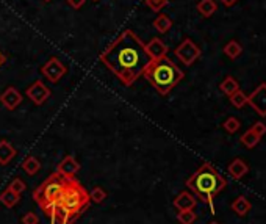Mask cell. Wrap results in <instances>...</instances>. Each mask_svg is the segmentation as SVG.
Returning a JSON list of instances; mask_svg holds the SVG:
<instances>
[{"label":"cell","instance_id":"6da1fadb","mask_svg":"<svg viewBox=\"0 0 266 224\" xmlns=\"http://www.w3.org/2000/svg\"><path fill=\"white\" fill-rule=\"evenodd\" d=\"M100 61L125 86H132L152 60L135 32L124 30L100 55Z\"/></svg>","mask_w":266,"mask_h":224},{"label":"cell","instance_id":"7a4b0ae2","mask_svg":"<svg viewBox=\"0 0 266 224\" xmlns=\"http://www.w3.org/2000/svg\"><path fill=\"white\" fill-rule=\"evenodd\" d=\"M89 193L75 177L66 179V187L60 204L55 207L52 215H58L66 224H72L82 216V213L89 207Z\"/></svg>","mask_w":266,"mask_h":224},{"label":"cell","instance_id":"3957f363","mask_svg":"<svg viewBox=\"0 0 266 224\" xmlns=\"http://www.w3.org/2000/svg\"><path fill=\"white\" fill-rule=\"evenodd\" d=\"M143 75L157 89V93L162 96L169 94L185 77L183 71L167 57L152 60L146 66Z\"/></svg>","mask_w":266,"mask_h":224},{"label":"cell","instance_id":"277c9868","mask_svg":"<svg viewBox=\"0 0 266 224\" xmlns=\"http://www.w3.org/2000/svg\"><path fill=\"white\" fill-rule=\"evenodd\" d=\"M226 185L227 180L210 163H204L186 180V188H190L200 201L207 202L210 206L213 204L216 196L226 188Z\"/></svg>","mask_w":266,"mask_h":224},{"label":"cell","instance_id":"5b68a950","mask_svg":"<svg viewBox=\"0 0 266 224\" xmlns=\"http://www.w3.org/2000/svg\"><path fill=\"white\" fill-rule=\"evenodd\" d=\"M66 187V177L60 176L55 171L49 176L43 184L38 185L33 191V201L39 206V208L43 210L44 215L50 218L55 207L60 204V199L63 196Z\"/></svg>","mask_w":266,"mask_h":224},{"label":"cell","instance_id":"8992f818","mask_svg":"<svg viewBox=\"0 0 266 224\" xmlns=\"http://www.w3.org/2000/svg\"><path fill=\"white\" fill-rule=\"evenodd\" d=\"M174 53H176V57L182 63H183V65L191 66L193 63H196V61L199 60V57H200V49H199L198 44L193 43L190 38H185L177 46V49L174 51Z\"/></svg>","mask_w":266,"mask_h":224},{"label":"cell","instance_id":"52a82bcc","mask_svg":"<svg viewBox=\"0 0 266 224\" xmlns=\"http://www.w3.org/2000/svg\"><path fill=\"white\" fill-rule=\"evenodd\" d=\"M41 72H43V75L50 83H58L63 79V77L66 75L67 69L65 66V63H63L60 58L52 57L43 68H41Z\"/></svg>","mask_w":266,"mask_h":224},{"label":"cell","instance_id":"ba28073f","mask_svg":"<svg viewBox=\"0 0 266 224\" xmlns=\"http://www.w3.org/2000/svg\"><path fill=\"white\" fill-rule=\"evenodd\" d=\"M248 103L260 116H266V83H260L252 93L248 96Z\"/></svg>","mask_w":266,"mask_h":224},{"label":"cell","instance_id":"9c48e42d","mask_svg":"<svg viewBox=\"0 0 266 224\" xmlns=\"http://www.w3.org/2000/svg\"><path fill=\"white\" fill-rule=\"evenodd\" d=\"M27 97H29L34 105H43L49 97H50V88H49L44 82L36 80L27 88Z\"/></svg>","mask_w":266,"mask_h":224},{"label":"cell","instance_id":"30bf717a","mask_svg":"<svg viewBox=\"0 0 266 224\" xmlns=\"http://www.w3.org/2000/svg\"><path fill=\"white\" fill-rule=\"evenodd\" d=\"M0 103L6 110H16L22 103V94L15 86H8L2 94H0Z\"/></svg>","mask_w":266,"mask_h":224},{"label":"cell","instance_id":"8fae6325","mask_svg":"<svg viewBox=\"0 0 266 224\" xmlns=\"http://www.w3.org/2000/svg\"><path fill=\"white\" fill-rule=\"evenodd\" d=\"M80 163L77 162V160L72 157V155H66L65 158L61 160L57 166V172L60 176L66 177V179H71V177H75V174L80 171Z\"/></svg>","mask_w":266,"mask_h":224},{"label":"cell","instance_id":"7c38bea8","mask_svg":"<svg viewBox=\"0 0 266 224\" xmlns=\"http://www.w3.org/2000/svg\"><path fill=\"white\" fill-rule=\"evenodd\" d=\"M144 49L148 55L150 57V60H158V58H163L167 55V51H169V47H167L162 39L160 38H152L148 44H144Z\"/></svg>","mask_w":266,"mask_h":224},{"label":"cell","instance_id":"4fadbf2b","mask_svg":"<svg viewBox=\"0 0 266 224\" xmlns=\"http://www.w3.org/2000/svg\"><path fill=\"white\" fill-rule=\"evenodd\" d=\"M174 207H176L179 212H182V210H194L196 204H198V201H196L194 196L190 193V191H180L176 199H174Z\"/></svg>","mask_w":266,"mask_h":224},{"label":"cell","instance_id":"5bb4252c","mask_svg":"<svg viewBox=\"0 0 266 224\" xmlns=\"http://www.w3.org/2000/svg\"><path fill=\"white\" fill-rule=\"evenodd\" d=\"M227 171L233 179H243L249 172V165L243 158H235L229 163Z\"/></svg>","mask_w":266,"mask_h":224},{"label":"cell","instance_id":"9a60e30c","mask_svg":"<svg viewBox=\"0 0 266 224\" xmlns=\"http://www.w3.org/2000/svg\"><path fill=\"white\" fill-rule=\"evenodd\" d=\"M16 157V149L10 141L2 139L0 141V165H8Z\"/></svg>","mask_w":266,"mask_h":224},{"label":"cell","instance_id":"2e32d148","mask_svg":"<svg viewBox=\"0 0 266 224\" xmlns=\"http://www.w3.org/2000/svg\"><path fill=\"white\" fill-rule=\"evenodd\" d=\"M0 202H2L6 208H13L20 202V194L16 193V191H13L11 188L6 187V190H3L2 193H0Z\"/></svg>","mask_w":266,"mask_h":224},{"label":"cell","instance_id":"e0dca14e","mask_svg":"<svg viewBox=\"0 0 266 224\" xmlns=\"http://www.w3.org/2000/svg\"><path fill=\"white\" fill-rule=\"evenodd\" d=\"M250 208H252V204L246 196H238L232 204V210L238 216H246L250 212Z\"/></svg>","mask_w":266,"mask_h":224},{"label":"cell","instance_id":"ac0fdd59","mask_svg":"<svg viewBox=\"0 0 266 224\" xmlns=\"http://www.w3.org/2000/svg\"><path fill=\"white\" fill-rule=\"evenodd\" d=\"M172 25H174L172 19L166 15H158L155 20H153V27H155V30L158 33H167L172 29Z\"/></svg>","mask_w":266,"mask_h":224},{"label":"cell","instance_id":"d6986e66","mask_svg":"<svg viewBox=\"0 0 266 224\" xmlns=\"http://www.w3.org/2000/svg\"><path fill=\"white\" fill-rule=\"evenodd\" d=\"M22 170L24 172H27L29 176H34L39 170H41V162L36 158V157H33V155H29V157H25L24 158V162H22Z\"/></svg>","mask_w":266,"mask_h":224},{"label":"cell","instance_id":"ffe728a7","mask_svg":"<svg viewBox=\"0 0 266 224\" xmlns=\"http://www.w3.org/2000/svg\"><path fill=\"white\" fill-rule=\"evenodd\" d=\"M216 10H218V5H216L215 0H200V2L198 3V11L204 17L213 16Z\"/></svg>","mask_w":266,"mask_h":224},{"label":"cell","instance_id":"44dd1931","mask_svg":"<svg viewBox=\"0 0 266 224\" xmlns=\"http://www.w3.org/2000/svg\"><path fill=\"white\" fill-rule=\"evenodd\" d=\"M219 89H221L226 96H232V94L235 93V91L240 89V83H238L236 79H233V77L227 75L226 79H224V80L221 82Z\"/></svg>","mask_w":266,"mask_h":224},{"label":"cell","instance_id":"7402d4cb","mask_svg":"<svg viewBox=\"0 0 266 224\" xmlns=\"http://www.w3.org/2000/svg\"><path fill=\"white\" fill-rule=\"evenodd\" d=\"M241 52H243V47H241V44L238 43V41H229V43L224 46V53L227 55L229 58H232V60H235V58H238L241 55Z\"/></svg>","mask_w":266,"mask_h":224},{"label":"cell","instance_id":"603a6c76","mask_svg":"<svg viewBox=\"0 0 266 224\" xmlns=\"http://www.w3.org/2000/svg\"><path fill=\"white\" fill-rule=\"evenodd\" d=\"M240 141H241V144L243 146H246L248 149H252V148H255V146L260 143V137H257L254 132H252L250 129L249 130H246L244 134L241 135V138H240Z\"/></svg>","mask_w":266,"mask_h":224},{"label":"cell","instance_id":"cb8c5ba5","mask_svg":"<svg viewBox=\"0 0 266 224\" xmlns=\"http://www.w3.org/2000/svg\"><path fill=\"white\" fill-rule=\"evenodd\" d=\"M229 99H230V103H232L235 108H243L244 105L248 103V96L244 94L241 89L235 91L232 96H229Z\"/></svg>","mask_w":266,"mask_h":224},{"label":"cell","instance_id":"d4e9b609","mask_svg":"<svg viewBox=\"0 0 266 224\" xmlns=\"http://www.w3.org/2000/svg\"><path fill=\"white\" fill-rule=\"evenodd\" d=\"M196 220H198V215L194 210H182L177 215V221L180 224H193Z\"/></svg>","mask_w":266,"mask_h":224},{"label":"cell","instance_id":"484cf974","mask_svg":"<svg viewBox=\"0 0 266 224\" xmlns=\"http://www.w3.org/2000/svg\"><path fill=\"white\" fill-rule=\"evenodd\" d=\"M222 127H224V130H226V132H229V134H235V132L240 130L241 122H240V120H238V118L230 116V118H227L226 121H224Z\"/></svg>","mask_w":266,"mask_h":224},{"label":"cell","instance_id":"4316f807","mask_svg":"<svg viewBox=\"0 0 266 224\" xmlns=\"http://www.w3.org/2000/svg\"><path fill=\"white\" fill-rule=\"evenodd\" d=\"M107 196H108V193L105 191L102 187H94V188H93V191L89 193L91 201L96 202V204H102V202H103L105 199H107Z\"/></svg>","mask_w":266,"mask_h":224},{"label":"cell","instance_id":"83f0119b","mask_svg":"<svg viewBox=\"0 0 266 224\" xmlns=\"http://www.w3.org/2000/svg\"><path fill=\"white\" fill-rule=\"evenodd\" d=\"M144 2H146V5H148L152 11H155V13L162 11L165 6L167 5V0H144Z\"/></svg>","mask_w":266,"mask_h":224},{"label":"cell","instance_id":"f1b7e54d","mask_svg":"<svg viewBox=\"0 0 266 224\" xmlns=\"http://www.w3.org/2000/svg\"><path fill=\"white\" fill-rule=\"evenodd\" d=\"M8 188H11L13 191H16V193H22V191H25V184H24V180L22 179H19V177H16L15 180H11V184L8 185Z\"/></svg>","mask_w":266,"mask_h":224},{"label":"cell","instance_id":"f546056e","mask_svg":"<svg viewBox=\"0 0 266 224\" xmlns=\"http://www.w3.org/2000/svg\"><path fill=\"white\" fill-rule=\"evenodd\" d=\"M20 223L22 224H39V218H38L36 213L29 212V213H25L22 218H20Z\"/></svg>","mask_w":266,"mask_h":224},{"label":"cell","instance_id":"4dcf8cb0","mask_svg":"<svg viewBox=\"0 0 266 224\" xmlns=\"http://www.w3.org/2000/svg\"><path fill=\"white\" fill-rule=\"evenodd\" d=\"M250 130L254 132V134H255L257 137H260V138H262V137L266 134V124L262 122V121H258V122H255L254 125H252Z\"/></svg>","mask_w":266,"mask_h":224},{"label":"cell","instance_id":"1f68e13d","mask_svg":"<svg viewBox=\"0 0 266 224\" xmlns=\"http://www.w3.org/2000/svg\"><path fill=\"white\" fill-rule=\"evenodd\" d=\"M86 0H67V5L72 6L74 10H80L83 5H85Z\"/></svg>","mask_w":266,"mask_h":224},{"label":"cell","instance_id":"d6a6232c","mask_svg":"<svg viewBox=\"0 0 266 224\" xmlns=\"http://www.w3.org/2000/svg\"><path fill=\"white\" fill-rule=\"evenodd\" d=\"M236 2H238V0H221V3L226 5V6H233Z\"/></svg>","mask_w":266,"mask_h":224},{"label":"cell","instance_id":"836d02e7","mask_svg":"<svg viewBox=\"0 0 266 224\" xmlns=\"http://www.w3.org/2000/svg\"><path fill=\"white\" fill-rule=\"evenodd\" d=\"M3 63H5V57H3V55H2V52H0V68L3 66Z\"/></svg>","mask_w":266,"mask_h":224},{"label":"cell","instance_id":"e575fe53","mask_svg":"<svg viewBox=\"0 0 266 224\" xmlns=\"http://www.w3.org/2000/svg\"><path fill=\"white\" fill-rule=\"evenodd\" d=\"M207 224H219V223H216V221H210V223H207Z\"/></svg>","mask_w":266,"mask_h":224},{"label":"cell","instance_id":"d590c367","mask_svg":"<svg viewBox=\"0 0 266 224\" xmlns=\"http://www.w3.org/2000/svg\"><path fill=\"white\" fill-rule=\"evenodd\" d=\"M44 2H52V0H44Z\"/></svg>","mask_w":266,"mask_h":224},{"label":"cell","instance_id":"8d00e7d4","mask_svg":"<svg viewBox=\"0 0 266 224\" xmlns=\"http://www.w3.org/2000/svg\"><path fill=\"white\" fill-rule=\"evenodd\" d=\"M93 2H97V0H93Z\"/></svg>","mask_w":266,"mask_h":224}]
</instances>
